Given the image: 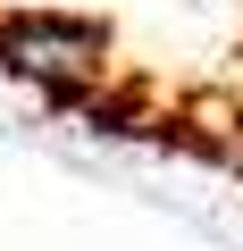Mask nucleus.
<instances>
[{
  "label": "nucleus",
  "instance_id": "1",
  "mask_svg": "<svg viewBox=\"0 0 243 251\" xmlns=\"http://www.w3.org/2000/svg\"><path fill=\"white\" fill-rule=\"evenodd\" d=\"M0 75H17L51 100H76L109 75V25L76 9H9L0 17Z\"/></svg>",
  "mask_w": 243,
  "mask_h": 251
},
{
  "label": "nucleus",
  "instance_id": "2",
  "mask_svg": "<svg viewBox=\"0 0 243 251\" xmlns=\"http://www.w3.org/2000/svg\"><path fill=\"white\" fill-rule=\"evenodd\" d=\"M218 151H226V159H235V168H243V126H235V143H218Z\"/></svg>",
  "mask_w": 243,
  "mask_h": 251
}]
</instances>
